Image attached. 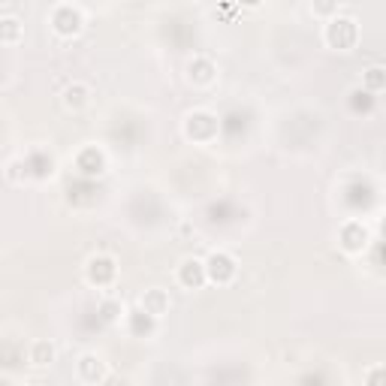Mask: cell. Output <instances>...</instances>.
I'll use <instances>...</instances> for the list:
<instances>
[{
	"instance_id": "4fadbf2b",
	"label": "cell",
	"mask_w": 386,
	"mask_h": 386,
	"mask_svg": "<svg viewBox=\"0 0 386 386\" xmlns=\"http://www.w3.org/2000/svg\"><path fill=\"white\" fill-rule=\"evenodd\" d=\"M19 34H21V27H19V21H15V19H3V21H0V40H3V43H15V40H19Z\"/></svg>"
},
{
	"instance_id": "7c38bea8",
	"label": "cell",
	"mask_w": 386,
	"mask_h": 386,
	"mask_svg": "<svg viewBox=\"0 0 386 386\" xmlns=\"http://www.w3.org/2000/svg\"><path fill=\"white\" fill-rule=\"evenodd\" d=\"M79 368H82V374H85L88 381H100V377H103V362L97 357H82Z\"/></svg>"
},
{
	"instance_id": "3957f363",
	"label": "cell",
	"mask_w": 386,
	"mask_h": 386,
	"mask_svg": "<svg viewBox=\"0 0 386 386\" xmlns=\"http://www.w3.org/2000/svg\"><path fill=\"white\" fill-rule=\"evenodd\" d=\"M184 130H187V136H191V139L206 142V139H211V136L217 133V118L208 115V112H193V115H187Z\"/></svg>"
},
{
	"instance_id": "5bb4252c",
	"label": "cell",
	"mask_w": 386,
	"mask_h": 386,
	"mask_svg": "<svg viewBox=\"0 0 386 386\" xmlns=\"http://www.w3.org/2000/svg\"><path fill=\"white\" fill-rule=\"evenodd\" d=\"M365 85H368V91H383V85H386V79H383V67H372V70H365Z\"/></svg>"
},
{
	"instance_id": "30bf717a",
	"label": "cell",
	"mask_w": 386,
	"mask_h": 386,
	"mask_svg": "<svg viewBox=\"0 0 386 386\" xmlns=\"http://www.w3.org/2000/svg\"><path fill=\"white\" fill-rule=\"evenodd\" d=\"M30 359H34L36 365H49V362L55 359V344L51 341H36L34 350H30Z\"/></svg>"
},
{
	"instance_id": "6da1fadb",
	"label": "cell",
	"mask_w": 386,
	"mask_h": 386,
	"mask_svg": "<svg viewBox=\"0 0 386 386\" xmlns=\"http://www.w3.org/2000/svg\"><path fill=\"white\" fill-rule=\"evenodd\" d=\"M202 266H206V281H215V284H226L236 275V260L224 251L211 254L208 263H202Z\"/></svg>"
},
{
	"instance_id": "8fae6325",
	"label": "cell",
	"mask_w": 386,
	"mask_h": 386,
	"mask_svg": "<svg viewBox=\"0 0 386 386\" xmlns=\"http://www.w3.org/2000/svg\"><path fill=\"white\" fill-rule=\"evenodd\" d=\"M130 329L136 335H148L151 329H154V317H148L145 311H133L130 314Z\"/></svg>"
},
{
	"instance_id": "8992f818",
	"label": "cell",
	"mask_w": 386,
	"mask_h": 386,
	"mask_svg": "<svg viewBox=\"0 0 386 386\" xmlns=\"http://www.w3.org/2000/svg\"><path fill=\"white\" fill-rule=\"evenodd\" d=\"M142 311L148 317H154V320H160L163 314H169V293L160 290V287L145 290V296H142Z\"/></svg>"
},
{
	"instance_id": "7a4b0ae2",
	"label": "cell",
	"mask_w": 386,
	"mask_h": 386,
	"mask_svg": "<svg viewBox=\"0 0 386 386\" xmlns=\"http://www.w3.org/2000/svg\"><path fill=\"white\" fill-rule=\"evenodd\" d=\"M326 40L332 49H341L347 51L353 43H357V21H350V19H335L332 25L326 27Z\"/></svg>"
},
{
	"instance_id": "52a82bcc",
	"label": "cell",
	"mask_w": 386,
	"mask_h": 386,
	"mask_svg": "<svg viewBox=\"0 0 386 386\" xmlns=\"http://www.w3.org/2000/svg\"><path fill=\"white\" fill-rule=\"evenodd\" d=\"M178 278H181V284H184V287L196 290V287L206 284V266H202L200 260H184V263H181Z\"/></svg>"
},
{
	"instance_id": "ba28073f",
	"label": "cell",
	"mask_w": 386,
	"mask_h": 386,
	"mask_svg": "<svg viewBox=\"0 0 386 386\" xmlns=\"http://www.w3.org/2000/svg\"><path fill=\"white\" fill-rule=\"evenodd\" d=\"M79 169L85 172V176H97V172H103V154L97 148H88L85 154L79 157Z\"/></svg>"
},
{
	"instance_id": "e0dca14e",
	"label": "cell",
	"mask_w": 386,
	"mask_h": 386,
	"mask_svg": "<svg viewBox=\"0 0 386 386\" xmlns=\"http://www.w3.org/2000/svg\"><path fill=\"white\" fill-rule=\"evenodd\" d=\"M383 374H386V368H383V365L368 368V386H383Z\"/></svg>"
},
{
	"instance_id": "2e32d148",
	"label": "cell",
	"mask_w": 386,
	"mask_h": 386,
	"mask_svg": "<svg viewBox=\"0 0 386 386\" xmlns=\"http://www.w3.org/2000/svg\"><path fill=\"white\" fill-rule=\"evenodd\" d=\"M191 79H196L200 85H206V82H211V67L208 64H191Z\"/></svg>"
},
{
	"instance_id": "9c48e42d",
	"label": "cell",
	"mask_w": 386,
	"mask_h": 386,
	"mask_svg": "<svg viewBox=\"0 0 386 386\" xmlns=\"http://www.w3.org/2000/svg\"><path fill=\"white\" fill-rule=\"evenodd\" d=\"M64 103H67V109H82V106H88V88L82 85V82L70 85L64 94Z\"/></svg>"
},
{
	"instance_id": "5b68a950",
	"label": "cell",
	"mask_w": 386,
	"mask_h": 386,
	"mask_svg": "<svg viewBox=\"0 0 386 386\" xmlns=\"http://www.w3.org/2000/svg\"><path fill=\"white\" fill-rule=\"evenodd\" d=\"M88 281L97 287H106L115 281V260L112 256H91L88 260Z\"/></svg>"
},
{
	"instance_id": "9a60e30c",
	"label": "cell",
	"mask_w": 386,
	"mask_h": 386,
	"mask_svg": "<svg viewBox=\"0 0 386 386\" xmlns=\"http://www.w3.org/2000/svg\"><path fill=\"white\" fill-rule=\"evenodd\" d=\"M118 314H121V302L109 299V302H103V305H100V317H103L106 323H115Z\"/></svg>"
},
{
	"instance_id": "277c9868",
	"label": "cell",
	"mask_w": 386,
	"mask_h": 386,
	"mask_svg": "<svg viewBox=\"0 0 386 386\" xmlns=\"http://www.w3.org/2000/svg\"><path fill=\"white\" fill-rule=\"evenodd\" d=\"M341 248L347 254H362L368 248V230L359 221H350L341 226Z\"/></svg>"
}]
</instances>
